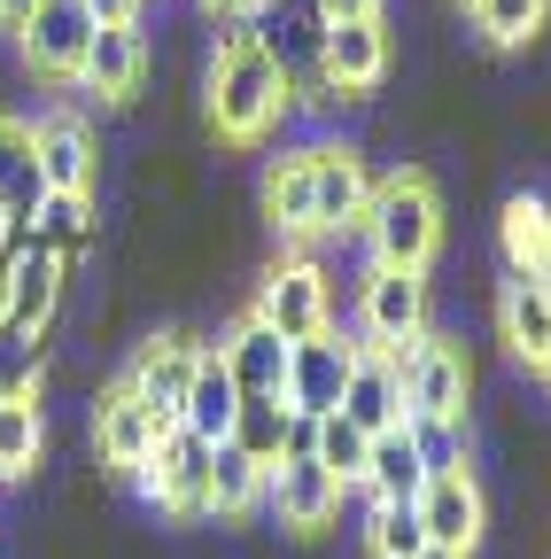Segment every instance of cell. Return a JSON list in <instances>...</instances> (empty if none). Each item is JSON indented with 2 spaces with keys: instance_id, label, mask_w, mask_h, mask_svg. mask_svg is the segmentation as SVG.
I'll use <instances>...</instances> for the list:
<instances>
[{
  "instance_id": "1",
  "label": "cell",
  "mask_w": 551,
  "mask_h": 559,
  "mask_svg": "<svg viewBox=\"0 0 551 559\" xmlns=\"http://www.w3.org/2000/svg\"><path fill=\"white\" fill-rule=\"evenodd\" d=\"M288 109H296V86H288L280 55H272L249 24L226 32L218 55H211V132L233 140V148H249V140H264Z\"/></svg>"
},
{
  "instance_id": "2",
  "label": "cell",
  "mask_w": 551,
  "mask_h": 559,
  "mask_svg": "<svg viewBox=\"0 0 551 559\" xmlns=\"http://www.w3.org/2000/svg\"><path fill=\"white\" fill-rule=\"evenodd\" d=\"M373 264H396V272H428V257L443 249V194L428 171H388L373 179V202L358 218Z\"/></svg>"
},
{
  "instance_id": "3",
  "label": "cell",
  "mask_w": 551,
  "mask_h": 559,
  "mask_svg": "<svg viewBox=\"0 0 551 559\" xmlns=\"http://www.w3.org/2000/svg\"><path fill=\"white\" fill-rule=\"evenodd\" d=\"M396 358V381H404V419L411 412H428V419H466V389H474V366H466V349L451 334H420V342H404L388 349Z\"/></svg>"
},
{
  "instance_id": "4",
  "label": "cell",
  "mask_w": 551,
  "mask_h": 559,
  "mask_svg": "<svg viewBox=\"0 0 551 559\" xmlns=\"http://www.w3.org/2000/svg\"><path fill=\"white\" fill-rule=\"evenodd\" d=\"M211 459H218V443H202L194 428H164V443L148 451V466H132V481H141L148 506L202 521L211 513Z\"/></svg>"
},
{
  "instance_id": "5",
  "label": "cell",
  "mask_w": 551,
  "mask_h": 559,
  "mask_svg": "<svg viewBox=\"0 0 551 559\" xmlns=\"http://www.w3.org/2000/svg\"><path fill=\"white\" fill-rule=\"evenodd\" d=\"M280 342H311V334H326L334 326V296H326V272L311 264V257H280L264 272V288H256V304H249Z\"/></svg>"
},
{
  "instance_id": "6",
  "label": "cell",
  "mask_w": 551,
  "mask_h": 559,
  "mask_svg": "<svg viewBox=\"0 0 551 559\" xmlns=\"http://www.w3.org/2000/svg\"><path fill=\"white\" fill-rule=\"evenodd\" d=\"M24 62L39 70L47 86H79V70H86V47H94V9L86 0H39L32 24L16 32Z\"/></svg>"
},
{
  "instance_id": "7",
  "label": "cell",
  "mask_w": 551,
  "mask_h": 559,
  "mask_svg": "<svg viewBox=\"0 0 551 559\" xmlns=\"http://www.w3.org/2000/svg\"><path fill=\"white\" fill-rule=\"evenodd\" d=\"M358 326L373 349H404L428 334V272H396V264H373L366 272V296H358Z\"/></svg>"
},
{
  "instance_id": "8",
  "label": "cell",
  "mask_w": 551,
  "mask_h": 559,
  "mask_svg": "<svg viewBox=\"0 0 551 559\" xmlns=\"http://www.w3.org/2000/svg\"><path fill=\"white\" fill-rule=\"evenodd\" d=\"M342 489L311 451H288L280 466H272V489H264V506H272V521L280 528H296V536H319V528H334L342 521Z\"/></svg>"
},
{
  "instance_id": "9",
  "label": "cell",
  "mask_w": 551,
  "mask_h": 559,
  "mask_svg": "<svg viewBox=\"0 0 551 559\" xmlns=\"http://www.w3.org/2000/svg\"><path fill=\"white\" fill-rule=\"evenodd\" d=\"M350 366H358V342H342L334 326L311 334V342H296V349H288V389H280L288 412H296V419H326V412H342Z\"/></svg>"
},
{
  "instance_id": "10",
  "label": "cell",
  "mask_w": 551,
  "mask_h": 559,
  "mask_svg": "<svg viewBox=\"0 0 551 559\" xmlns=\"http://www.w3.org/2000/svg\"><path fill=\"white\" fill-rule=\"evenodd\" d=\"M319 79L350 102V94H373L388 79V24L381 16H350V24H326L319 32Z\"/></svg>"
},
{
  "instance_id": "11",
  "label": "cell",
  "mask_w": 551,
  "mask_h": 559,
  "mask_svg": "<svg viewBox=\"0 0 551 559\" xmlns=\"http://www.w3.org/2000/svg\"><path fill=\"white\" fill-rule=\"evenodd\" d=\"M303 164H311L319 234L358 226V218H366V202H373V171H366V156L350 148V140H319V148H303Z\"/></svg>"
},
{
  "instance_id": "12",
  "label": "cell",
  "mask_w": 551,
  "mask_h": 559,
  "mask_svg": "<svg viewBox=\"0 0 551 559\" xmlns=\"http://www.w3.org/2000/svg\"><path fill=\"white\" fill-rule=\"evenodd\" d=\"M164 443V419L132 396L124 381H109L101 396H94V451H101V466H117V474H132V466H148V451Z\"/></svg>"
},
{
  "instance_id": "13",
  "label": "cell",
  "mask_w": 551,
  "mask_h": 559,
  "mask_svg": "<svg viewBox=\"0 0 551 559\" xmlns=\"http://www.w3.org/2000/svg\"><path fill=\"white\" fill-rule=\"evenodd\" d=\"M481 521H490V506H481V481H474V466L428 474V489H420V528H428V544H443V551H466V559H474Z\"/></svg>"
},
{
  "instance_id": "14",
  "label": "cell",
  "mask_w": 551,
  "mask_h": 559,
  "mask_svg": "<svg viewBox=\"0 0 551 559\" xmlns=\"http://www.w3.org/2000/svg\"><path fill=\"white\" fill-rule=\"evenodd\" d=\"M194 358H202V342H187V334H148L141 358H132V373H124V389L141 396V404L164 419V428H179V404H187Z\"/></svg>"
},
{
  "instance_id": "15",
  "label": "cell",
  "mask_w": 551,
  "mask_h": 559,
  "mask_svg": "<svg viewBox=\"0 0 551 559\" xmlns=\"http://www.w3.org/2000/svg\"><path fill=\"white\" fill-rule=\"evenodd\" d=\"M32 140H39V179H47V194H94L101 148H94V124H86V117L47 109V117L32 124Z\"/></svg>"
},
{
  "instance_id": "16",
  "label": "cell",
  "mask_w": 551,
  "mask_h": 559,
  "mask_svg": "<svg viewBox=\"0 0 551 559\" xmlns=\"http://www.w3.org/2000/svg\"><path fill=\"white\" fill-rule=\"evenodd\" d=\"M288 349H296V342H280L256 311H241V319L218 334V358H226V373L241 381V396H280V389H288Z\"/></svg>"
},
{
  "instance_id": "17",
  "label": "cell",
  "mask_w": 551,
  "mask_h": 559,
  "mask_svg": "<svg viewBox=\"0 0 551 559\" xmlns=\"http://www.w3.org/2000/svg\"><path fill=\"white\" fill-rule=\"evenodd\" d=\"M148 79V39L141 24H94V47H86V70H79V86L94 102H132Z\"/></svg>"
},
{
  "instance_id": "18",
  "label": "cell",
  "mask_w": 551,
  "mask_h": 559,
  "mask_svg": "<svg viewBox=\"0 0 551 559\" xmlns=\"http://www.w3.org/2000/svg\"><path fill=\"white\" fill-rule=\"evenodd\" d=\"M62 280H71V264H62L55 249H39V241L9 249V326L47 334V319H55V304H62Z\"/></svg>"
},
{
  "instance_id": "19",
  "label": "cell",
  "mask_w": 551,
  "mask_h": 559,
  "mask_svg": "<svg viewBox=\"0 0 551 559\" xmlns=\"http://www.w3.org/2000/svg\"><path fill=\"white\" fill-rule=\"evenodd\" d=\"M342 419H358L366 436H388V428H404V381H396V358H388V349L358 342L350 389H342Z\"/></svg>"
},
{
  "instance_id": "20",
  "label": "cell",
  "mask_w": 551,
  "mask_h": 559,
  "mask_svg": "<svg viewBox=\"0 0 551 559\" xmlns=\"http://www.w3.org/2000/svg\"><path fill=\"white\" fill-rule=\"evenodd\" d=\"M233 412H241V381L226 373L218 349H202L194 381H187V404H179V428H194L202 443H226L233 436Z\"/></svg>"
},
{
  "instance_id": "21",
  "label": "cell",
  "mask_w": 551,
  "mask_h": 559,
  "mask_svg": "<svg viewBox=\"0 0 551 559\" xmlns=\"http://www.w3.org/2000/svg\"><path fill=\"white\" fill-rule=\"evenodd\" d=\"M498 257L520 280H551V202L543 194H513L498 210Z\"/></svg>"
},
{
  "instance_id": "22",
  "label": "cell",
  "mask_w": 551,
  "mask_h": 559,
  "mask_svg": "<svg viewBox=\"0 0 551 559\" xmlns=\"http://www.w3.org/2000/svg\"><path fill=\"white\" fill-rule=\"evenodd\" d=\"M47 202V179H39V140L24 117L0 109V210H9L16 226H32V210Z\"/></svg>"
},
{
  "instance_id": "23",
  "label": "cell",
  "mask_w": 551,
  "mask_h": 559,
  "mask_svg": "<svg viewBox=\"0 0 551 559\" xmlns=\"http://www.w3.org/2000/svg\"><path fill=\"white\" fill-rule=\"evenodd\" d=\"M498 334L520 349L528 366L543 358V349H551V280H520V272H505V288H498Z\"/></svg>"
},
{
  "instance_id": "24",
  "label": "cell",
  "mask_w": 551,
  "mask_h": 559,
  "mask_svg": "<svg viewBox=\"0 0 551 559\" xmlns=\"http://www.w3.org/2000/svg\"><path fill=\"white\" fill-rule=\"evenodd\" d=\"M296 428H303V419L288 412V396H241L233 436H226V443H233V451H249V459L272 474V466H280V459L296 451Z\"/></svg>"
},
{
  "instance_id": "25",
  "label": "cell",
  "mask_w": 551,
  "mask_h": 559,
  "mask_svg": "<svg viewBox=\"0 0 551 559\" xmlns=\"http://www.w3.org/2000/svg\"><path fill=\"white\" fill-rule=\"evenodd\" d=\"M264 218L280 226L288 241H311L319 234V202H311V164L303 156H280L264 171Z\"/></svg>"
},
{
  "instance_id": "26",
  "label": "cell",
  "mask_w": 551,
  "mask_h": 559,
  "mask_svg": "<svg viewBox=\"0 0 551 559\" xmlns=\"http://www.w3.org/2000/svg\"><path fill=\"white\" fill-rule=\"evenodd\" d=\"M366 498H420L428 489V466H420V451H411V436L404 428H388V436H373V451H366Z\"/></svg>"
},
{
  "instance_id": "27",
  "label": "cell",
  "mask_w": 551,
  "mask_h": 559,
  "mask_svg": "<svg viewBox=\"0 0 551 559\" xmlns=\"http://www.w3.org/2000/svg\"><path fill=\"white\" fill-rule=\"evenodd\" d=\"M264 489H272V474H264L249 451L218 443V459H211V513H218V521H241V513L264 506Z\"/></svg>"
},
{
  "instance_id": "28",
  "label": "cell",
  "mask_w": 551,
  "mask_h": 559,
  "mask_svg": "<svg viewBox=\"0 0 551 559\" xmlns=\"http://www.w3.org/2000/svg\"><path fill=\"white\" fill-rule=\"evenodd\" d=\"M32 241L71 264V257L94 241V194H47V202L32 210Z\"/></svg>"
},
{
  "instance_id": "29",
  "label": "cell",
  "mask_w": 551,
  "mask_h": 559,
  "mask_svg": "<svg viewBox=\"0 0 551 559\" xmlns=\"http://www.w3.org/2000/svg\"><path fill=\"white\" fill-rule=\"evenodd\" d=\"M366 451H373V436L358 428V419H342V412L311 419V459H319L342 489H358V481H366Z\"/></svg>"
},
{
  "instance_id": "30",
  "label": "cell",
  "mask_w": 551,
  "mask_h": 559,
  "mask_svg": "<svg viewBox=\"0 0 551 559\" xmlns=\"http://www.w3.org/2000/svg\"><path fill=\"white\" fill-rule=\"evenodd\" d=\"M47 459V419L39 404H0V481H24Z\"/></svg>"
},
{
  "instance_id": "31",
  "label": "cell",
  "mask_w": 551,
  "mask_h": 559,
  "mask_svg": "<svg viewBox=\"0 0 551 559\" xmlns=\"http://www.w3.org/2000/svg\"><path fill=\"white\" fill-rule=\"evenodd\" d=\"M466 9H474V32L490 47H528L551 16V0H466Z\"/></svg>"
},
{
  "instance_id": "32",
  "label": "cell",
  "mask_w": 551,
  "mask_h": 559,
  "mask_svg": "<svg viewBox=\"0 0 551 559\" xmlns=\"http://www.w3.org/2000/svg\"><path fill=\"white\" fill-rule=\"evenodd\" d=\"M39 381H47V366H39V334L0 326V404H39Z\"/></svg>"
},
{
  "instance_id": "33",
  "label": "cell",
  "mask_w": 551,
  "mask_h": 559,
  "mask_svg": "<svg viewBox=\"0 0 551 559\" xmlns=\"http://www.w3.org/2000/svg\"><path fill=\"white\" fill-rule=\"evenodd\" d=\"M373 559H420L428 551V528H420V498H373Z\"/></svg>"
},
{
  "instance_id": "34",
  "label": "cell",
  "mask_w": 551,
  "mask_h": 559,
  "mask_svg": "<svg viewBox=\"0 0 551 559\" xmlns=\"http://www.w3.org/2000/svg\"><path fill=\"white\" fill-rule=\"evenodd\" d=\"M404 436H411V451H420L428 474L466 466V419H428V412H411V419H404Z\"/></svg>"
},
{
  "instance_id": "35",
  "label": "cell",
  "mask_w": 551,
  "mask_h": 559,
  "mask_svg": "<svg viewBox=\"0 0 551 559\" xmlns=\"http://www.w3.org/2000/svg\"><path fill=\"white\" fill-rule=\"evenodd\" d=\"M326 24H350V16H381V0H311Z\"/></svg>"
},
{
  "instance_id": "36",
  "label": "cell",
  "mask_w": 551,
  "mask_h": 559,
  "mask_svg": "<svg viewBox=\"0 0 551 559\" xmlns=\"http://www.w3.org/2000/svg\"><path fill=\"white\" fill-rule=\"evenodd\" d=\"M94 24H141V0H86Z\"/></svg>"
},
{
  "instance_id": "37",
  "label": "cell",
  "mask_w": 551,
  "mask_h": 559,
  "mask_svg": "<svg viewBox=\"0 0 551 559\" xmlns=\"http://www.w3.org/2000/svg\"><path fill=\"white\" fill-rule=\"evenodd\" d=\"M32 9H39V0H0V32H24Z\"/></svg>"
},
{
  "instance_id": "38",
  "label": "cell",
  "mask_w": 551,
  "mask_h": 559,
  "mask_svg": "<svg viewBox=\"0 0 551 559\" xmlns=\"http://www.w3.org/2000/svg\"><path fill=\"white\" fill-rule=\"evenodd\" d=\"M202 9H211V16H256L264 0H202Z\"/></svg>"
},
{
  "instance_id": "39",
  "label": "cell",
  "mask_w": 551,
  "mask_h": 559,
  "mask_svg": "<svg viewBox=\"0 0 551 559\" xmlns=\"http://www.w3.org/2000/svg\"><path fill=\"white\" fill-rule=\"evenodd\" d=\"M536 381H543V396H551V349H543V358H536Z\"/></svg>"
},
{
  "instance_id": "40",
  "label": "cell",
  "mask_w": 551,
  "mask_h": 559,
  "mask_svg": "<svg viewBox=\"0 0 551 559\" xmlns=\"http://www.w3.org/2000/svg\"><path fill=\"white\" fill-rule=\"evenodd\" d=\"M9 226H16V218H9V210H0V257H9Z\"/></svg>"
},
{
  "instance_id": "41",
  "label": "cell",
  "mask_w": 551,
  "mask_h": 559,
  "mask_svg": "<svg viewBox=\"0 0 551 559\" xmlns=\"http://www.w3.org/2000/svg\"><path fill=\"white\" fill-rule=\"evenodd\" d=\"M420 559H466V551H443V544H428V551H420Z\"/></svg>"
}]
</instances>
